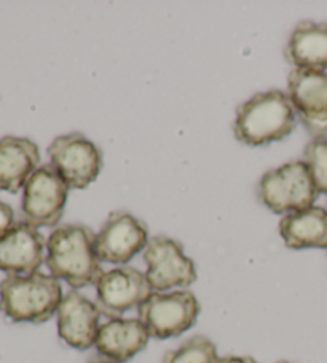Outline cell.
Instances as JSON below:
<instances>
[{"label":"cell","instance_id":"cell-6","mask_svg":"<svg viewBox=\"0 0 327 363\" xmlns=\"http://www.w3.org/2000/svg\"><path fill=\"white\" fill-rule=\"evenodd\" d=\"M23 221L30 226L54 228L64 215L69 186L52 165L37 168L23 187Z\"/></svg>","mask_w":327,"mask_h":363},{"label":"cell","instance_id":"cell-5","mask_svg":"<svg viewBox=\"0 0 327 363\" xmlns=\"http://www.w3.org/2000/svg\"><path fill=\"white\" fill-rule=\"evenodd\" d=\"M139 320L155 340H169L190 330L200 314V303L192 291H154L139 308Z\"/></svg>","mask_w":327,"mask_h":363},{"label":"cell","instance_id":"cell-19","mask_svg":"<svg viewBox=\"0 0 327 363\" xmlns=\"http://www.w3.org/2000/svg\"><path fill=\"white\" fill-rule=\"evenodd\" d=\"M304 162L318 192L327 194V138H316L306 144Z\"/></svg>","mask_w":327,"mask_h":363},{"label":"cell","instance_id":"cell-17","mask_svg":"<svg viewBox=\"0 0 327 363\" xmlns=\"http://www.w3.org/2000/svg\"><path fill=\"white\" fill-rule=\"evenodd\" d=\"M280 234L291 250L327 248V211L310 206L289 213L280 223Z\"/></svg>","mask_w":327,"mask_h":363},{"label":"cell","instance_id":"cell-16","mask_svg":"<svg viewBox=\"0 0 327 363\" xmlns=\"http://www.w3.org/2000/svg\"><path fill=\"white\" fill-rule=\"evenodd\" d=\"M285 58L294 69L326 71L327 69V24L300 21L294 28L285 48Z\"/></svg>","mask_w":327,"mask_h":363},{"label":"cell","instance_id":"cell-14","mask_svg":"<svg viewBox=\"0 0 327 363\" xmlns=\"http://www.w3.org/2000/svg\"><path fill=\"white\" fill-rule=\"evenodd\" d=\"M39 146L29 138L4 136L0 140V191L16 194L39 168Z\"/></svg>","mask_w":327,"mask_h":363},{"label":"cell","instance_id":"cell-22","mask_svg":"<svg viewBox=\"0 0 327 363\" xmlns=\"http://www.w3.org/2000/svg\"><path fill=\"white\" fill-rule=\"evenodd\" d=\"M88 363H120V362L112 360V359H107V357L99 355V357H94V359H93V360H90Z\"/></svg>","mask_w":327,"mask_h":363},{"label":"cell","instance_id":"cell-10","mask_svg":"<svg viewBox=\"0 0 327 363\" xmlns=\"http://www.w3.org/2000/svg\"><path fill=\"white\" fill-rule=\"evenodd\" d=\"M287 96L313 140L327 138V72L292 69L287 76Z\"/></svg>","mask_w":327,"mask_h":363},{"label":"cell","instance_id":"cell-1","mask_svg":"<svg viewBox=\"0 0 327 363\" xmlns=\"http://www.w3.org/2000/svg\"><path fill=\"white\" fill-rule=\"evenodd\" d=\"M96 234L84 224H62L47 240V267L74 290L96 285L104 274L94 248Z\"/></svg>","mask_w":327,"mask_h":363},{"label":"cell","instance_id":"cell-11","mask_svg":"<svg viewBox=\"0 0 327 363\" xmlns=\"http://www.w3.org/2000/svg\"><path fill=\"white\" fill-rule=\"evenodd\" d=\"M149 240L146 223L128 211H115L96 234L94 248L101 262L127 266L137 253L144 252Z\"/></svg>","mask_w":327,"mask_h":363},{"label":"cell","instance_id":"cell-2","mask_svg":"<svg viewBox=\"0 0 327 363\" xmlns=\"http://www.w3.org/2000/svg\"><path fill=\"white\" fill-rule=\"evenodd\" d=\"M295 111L287 93L270 90L257 93L238 106L234 135L251 147L281 141L295 130Z\"/></svg>","mask_w":327,"mask_h":363},{"label":"cell","instance_id":"cell-13","mask_svg":"<svg viewBox=\"0 0 327 363\" xmlns=\"http://www.w3.org/2000/svg\"><path fill=\"white\" fill-rule=\"evenodd\" d=\"M58 333L67 346L86 350L96 342L99 333L101 312L80 291L72 290L64 295L58 308Z\"/></svg>","mask_w":327,"mask_h":363},{"label":"cell","instance_id":"cell-15","mask_svg":"<svg viewBox=\"0 0 327 363\" xmlns=\"http://www.w3.org/2000/svg\"><path fill=\"white\" fill-rule=\"evenodd\" d=\"M149 331L139 318H112L99 327L94 342L99 355L125 363L147 347Z\"/></svg>","mask_w":327,"mask_h":363},{"label":"cell","instance_id":"cell-18","mask_svg":"<svg viewBox=\"0 0 327 363\" xmlns=\"http://www.w3.org/2000/svg\"><path fill=\"white\" fill-rule=\"evenodd\" d=\"M217 347L210 337L197 335L180 344L178 349L168 350L161 363H217Z\"/></svg>","mask_w":327,"mask_h":363},{"label":"cell","instance_id":"cell-8","mask_svg":"<svg viewBox=\"0 0 327 363\" xmlns=\"http://www.w3.org/2000/svg\"><path fill=\"white\" fill-rule=\"evenodd\" d=\"M144 261L147 264L146 277L155 291L187 288L197 280L193 259L185 256L182 243L169 237H152L144 248Z\"/></svg>","mask_w":327,"mask_h":363},{"label":"cell","instance_id":"cell-12","mask_svg":"<svg viewBox=\"0 0 327 363\" xmlns=\"http://www.w3.org/2000/svg\"><path fill=\"white\" fill-rule=\"evenodd\" d=\"M47 240L39 229L20 221L0 235V271L8 275L39 272L45 261Z\"/></svg>","mask_w":327,"mask_h":363},{"label":"cell","instance_id":"cell-9","mask_svg":"<svg viewBox=\"0 0 327 363\" xmlns=\"http://www.w3.org/2000/svg\"><path fill=\"white\" fill-rule=\"evenodd\" d=\"M152 293L146 274L131 266H118L104 272L96 281L94 303L101 315L112 320L122 318L125 312L139 308Z\"/></svg>","mask_w":327,"mask_h":363},{"label":"cell","instance_id":"cell-23","mask_svg":"<svg viewBox=\"0 0 327 363\" xmlns=\"http://www.w3.org/2000/svg\"><path fill=\"white\" fill-rule=\"evenodd\" d=\"M276 363H292V362H286V360H281V362H276Z\"/></svg>","mask_w":327,"mask_h":363},{"label":"cell","instance_id":"cell-21","mask_svg":"<svg viewBox=\"0 0 327 363\" xmlns=\"http://www.w3.org/2000/svg\"><path fill=\"white\" fill-rule=\"evenodd\" d=\"M217 363H259L254 360L253 357H238V355H229V357H222L219 359Z\"/></svg>","mask_w":327,"mask_h":363},{"label":"cell","instance_id":"cell-4","mask_svg":"<svg viewBox=\"0 0 327 363\" xmlns=\"http://www.w3.org/2000/svg\"><path fill=\"white\" fill-rule=\"evenodd\" d=\"M319 192L304 160H294L263 174L257 186L260 203L276 215L306 210L316 202Z\"/></svg>","mask_w":327,"mask_h":363},{"label":"cell","instance_id":"cell-20","mask_svg":"<svg viewBox=\"0 0 327 363\" xmlns=\"http://www.w3.org/2000/svg\"><path fill=\"white\" fill-rule=\"evenodd\" d=\"M15 211L10 205L0 200V235H4L7 230L15 226Z\"/></svg>","mask_w":327,"mask_h":363},{"label":"cell","instance_id":"cell-7","mask_svg":"<svg viewBox=\"0 0 327 363\" xmlns=\"http://www.w3.org/2000/svg\"><path fill=\"white\" fill-rule=\"evenodd\" d=\"M52 165L69 189H86L103 170V152L85 135L69 133L54 138L48 147Z\"/></svg>","mask_w":327,"mask_h":363},{"label":"cell","instance_id":"cell-3","mask_svg":"<svg viewBox=\"0 0 327 363\" xmlns=\"http://www.w3.org/2000/svg\"><path fill=\"white\" fill-rule=\"evenodd\" d=\"M62 288L53 275H7L0 281V312L15 323H45L58 312Z\"/></svg>","mask_w":327,"mask_h":363}]
</instances>
